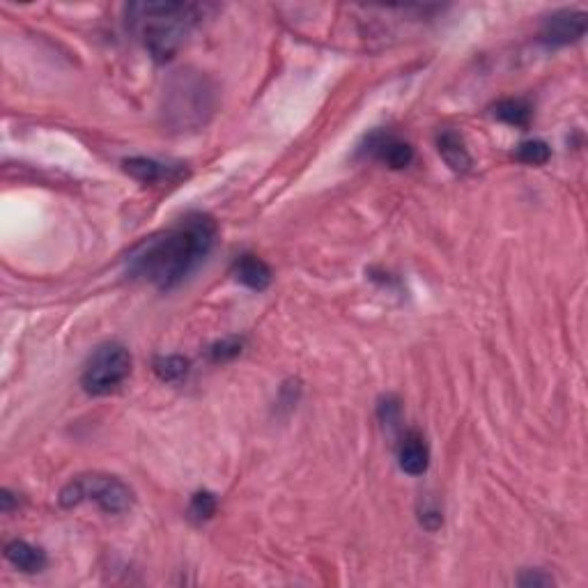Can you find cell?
<instances>
[{
  "mask_svg": "<svg viewBox=\"0 0 588 588\" xmlns=\"http://www.w3.org/2000/svg\"><path fill=\"white\" fill-rule=\"evenodd\" d=\"M436 150H439L441 159L446 162V166L456 172H466L471 168V163H474L471 162V154L466 152L460 133L451 132V129H446V132H441L436 136Z\"/></svg>",
  "mask_w": 588,
  "mask_h": 588,
  "instance_id": "obj_11",
  "label": "cell"
},
{
  "mask_svg": "<svg viewBox=\"0 0 588 588\" xmlns=\"http://www.w3.org/2000/svg\"><path fill=\"white\" fill-rule=\"evenodd\" d=\"M207 5L147 0L127 7V25L157 63H166L187 42L189 33L205 19Z\"/></svg>",
  "mask_w": 588,
  "mask_h": 588,
  "instance_id": "obj_2",
  "label": "cell"
},
{
  "mask_svg": "<svg viewBox=\"0 0 588 588\" xmlns=\"http://www.w3.org/2000/svg\"><path fill=\"white\" fill-rule=\"evenodd\" d=\"M241 348H244V343L240 338L219 340V343L210 348V357L211 361H230V358L240 357Z\"/></svg>",
  "mask_w": 588,
  "mask_h": 588,
  "instance_id": "obj_17",
  "label": "cell"
},
{
  "mask_svg": "<svg viewBox=\"0 0 588 588\" xmlns=\"http://www.w3.org/2000/svg\"><path fill=\"white\" fill-rule=\"evenodd\" d=\"M552 157V150L544 141H526L517 147V152H514V159L526 166H544Z\"/></svg>",
  "mask_w": 588,
  "mask_h": 588,
  "instance_id": "obj_15",
  "label": "cell"
},
{
  "mask_svg": "<svg viewBox=\"0 0 588 588\" xmlns=\"http://www.w3.org/2000/svg\"><path fill=\"white\" fill-rule=\"evenodd\" d=\"M421 524L426 526L427 531H436L441 526V513L439 508H432V505H427V508L421 510Z\"/></svg>",
  "mask_w": 588,
  "mask_h": 588,
  "instance_id": "obj_20",
  "label": "cell"
},
{
  "mask_svg": "<svg viewBox=\"0 0 588 588\" xmlns=\"http://www.w3.org/2000/svg\"><path fill=\"white\" fill-rule=\"evenodd\" d=\"M216 496L211 492H196L191 499V505H189V513H191L193 520L205 522L210 517H214L216 513Z\"/></svg>",
  "mask_w": 588,
  "mask_h": 588,
  "instance_id": "obj_16",
  "label": "cell"
},
{
  "mask_svg": "<svg viewBox=\"0 0 588 588\" xmlns=\"http://www.w3.org/2000/svg\"><path fill=\"white\" fill-rule=\"evenodd\" d=\"M58 501L63 508H74V505H81L83 501H94L106 513L118 514L132 508L133 492L127 483H122L115 475L90 474L79 475L72 483H67L60 490Z\"/></svg>",
  "mask_w": 588,
  "mask_h": 588,
  "instance_id": "obj_4",
  "label": "cell"
},
{
  "mask_svg": "<svg viewBox=\"0 0 588 588\" xmlns=\"http://www.w3.org/2000/svg\"><path fill=\"white\" fill-rule=\"evenodd\" d=\"M214 219L189 214L168 230L147 237L127 255V271L159 289H171L205 262L216 244Z\"/></svg>",
  "mask_w": 588,
  "mask_h": 588,
  "instance_id": "obj_1",
  "label": "cell"
},
{
  "mask_svg": "<svg viewBox=\"0 0 588 588\" xmlns=\"http://www.w3.org/2000/svg\"><path fill=\"white\" fill-rule=\"evenodd\" d=\"M517 583H520V586H526V588H531V586H552V583H554V579L549 577V574H544L543 570H524V574H522L520 579H517Z\"/></svg>",
  "mask_w": 588,
  "mask_h": 588,
  "instance_id": "obj_18",
  "label": "cell"
},
{
  "mask_svg": "<svg viewBox=\"0 0 588 588\" xmlns=\"http://www.w3.org/2000/svg\"><path fill=\"white\" fill-rule=\"evenodd\" d=\"M495 115L505 124L513 127H529L531 106L524 99H504L495 106Z\"/></svg>",
  "mask_w": 588,
  "mask_h": 588,
  "instance_id": "obj_13",
  "label": "cell"
},
{
  "mask_svg": "<svg viewBox=\"0 0 588 588\" xmlns=\"http://www.w3.org/2000/svg\"><path fill=\"white\" fill-rule=\"evenodd\" d=\"M397 460H400V469L409 475H421L427 471V465H430V451H427L426 441L418 435H407L405 441H402L400 453H397Z\"/></svg>",
  "mask_w": 588,
  "mask_h": 588,
  "instance_id": "obj_12",
  "label": "cell"
},
{
  "mask_svg": "<svg viewBox=\"0 0 588 588\" xmlns=\"http://www.w3.org/2000/svg\"><path fill=\"white\" fill-rule=\"evenodd\" d=\"M122 166L133 180L142 181V184H162V181H177L187 177V171L181 168V163H163L147 157L124 159Z\"/></svg>",
  "mask_w": 588,
  "mask_h": 588,
  "instance_id": "obj_8",
  "label": "cell"
},
{
  "mask_svg": "<svg viewBox=\"0 0 588 588\" xmlns=\"http://www.w3.org/2000/svg\"><path fill=\"white\" fill-rule=\"evenodd\" d=\"M154 373L162 382H180L189 373V361L184 357H159L154 358Z\"/></svg>",
  "mask_w": 588,
  "mask_h": 588,
  "instance_id": "obj_14",
  "label": "cell"
},
{
  "mask_svg": "<svg viewBox=\"0 0 588 588\" xmlns=\"http://www.w3.org/2000/svg\"><path fill=\"white\" fill-rule=\"evenodd\" d=\"M216 108V88L205 74L180 72L166 90V122L177 132L201 129Z\"/></svg>",
  "mask_w": 588,
  "mask_h": 588,
  "instance_id": "obj_3",
  "label": "cell"
},
{
  "mask_svg": "<svg viewBox=\"0 0 588 588\" xmlns=\"http://www.w3.org/2000/svg\"><path fill=\"white\" fill-rule=\"evenodd\" d=\"M397 414H400V405H397V400H393V397H387V400L379 405V418H382L387 426H396Z\"/></svg>",
  "mask_w": 588,
  "mask_h": 588,
  "instance_id": "obj_19",
  "label": "cell"
},
{
  "mask_svg": "<svg viewBox=\"0 0 588 588\" xmlns=\"http://www.w3.org/2000/svg\"><path fill=\"white\" fill-rule=\"evenodd\" d=\"M361 152L387 163L393 171H402V168H407L414 162V147L407 141L397 138L396 133L388 132L370 133L366 138V142H363Z\"/></svg>",
  "mask_w": 588,
  "mask_h": 588,
  "instance_id": "obj_6",
  "label": "cell"
},
{
  "mask_svg": "<svg viewBox=\"0 0 588 588\" xmlns=\"http://www.w3.org/2000/svg\"><path fill=\"white\" fill-rule=\"evenodd\" d=\"M232 276L240 280L246 288L255 289V292H262L271 285V270L265 260H260L258 255H240L232 265Z\"/></svg>",
  "mask_w": 588,
  "mask_h": 588,
  "instance_id": "obj_9",
  "label": "cell"
},
{
  "mask_svg": "<svg viewBox=\"0 0 588 588\" xmlns=\"http://www.w3.org/2000/svg\"><path fill=\"white\" fill-rule=\"evenodd\" d=\"M5 559L10 561L16 570L28 574L42 573V570L46 568V564H49L44 552H42L40 547H34V544L25 543V540H12L5 547Z\"/></svg>",
  "mask_w": 588,
  "mask_h": 588,
  "instance_id": "obj_10",
  "label": "cell"
},
{
  "mask_svg": "<svg viewBox=\"0 0 588 588\" xmlns=\"http://www.w3.org/2000/svg\"><path fill=\"white\" fill-rule=\"evenodd\" d=\"M129 373H132V354L122 345H103L85 366L81 387L90 396H108L129 377Z\"/></svg>",
  "mask_w": 588,
  "mask_h": 588,
  "instance_id": "obj_5",
  "label": "cell"
},
{
  "mask_svg": "<svg viewBox=\"0 0 588 588\" xmlns=\"http://www.w3.org/2000/svg\"><path fill=\"white\" fill-rule=\"evenodd\" d=\"M0 501H3V510H5V513H10L12 504H15V499H12L10 492H7V490L0 492Z\"/></svg>",
  "mask_w": 588,
  "mask_h": 588,
  "instance_id": "obj_21",
  "label": "cell"
},
{
  "mask_svg": "<svg viewBox=\"0 0 588 588\" xmlns=\"http://www.w3.org/2000/svg\"><path fill=\"white\" fill-rule=\"evenodd\" d=\"M586 34V15L579 10H564L549 16L543 25V42L552 46H568Z\"/></svg>",
  "mask_w": 588,
  "mask_h": 588,
  "instance_id": "obj_7",
  "label": "cell"
}]
</instances>
